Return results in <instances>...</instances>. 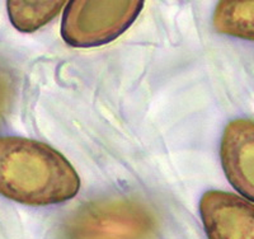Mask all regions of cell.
Returning <instances> with one entry per match:
<instances>
[{
  "label": "cell",
  "mask_w": 254,
  "mask_h": 239,
  "mask_svg": "<svg viewBox=\"0 0 254 239\" xmlns=\"http://www.w3.org/2000/svg\"><path fill=\"white\" fill-rule=\"evenodd\" d=\"M80 178L60 152L37 140L0 136V195L29 206L76 196Z\"/></svg>",
  "instance_id": "6da1fadb"
},
{
  "label": "cell",
  "mask_w": 254,
  "mask_h": 239,
  "mask_svg": "<svg viewBox=\"0 0 254 239\" xmlns=\"http://www.w3.org/2000/svg\"><path fill=\"white\" fill-rule=\"evenodd\" d=\"M158 224L145 205L126 199L84 205L67 219L65 239H154Z\"/></svg>",
  "instance_id": "7a4b0ae2"
},
{
  "label": "cell",
  "mask_w": 254,
  "mask_h": 239,
  "mask_svg": "<svg viewBox=\"0 0 254 239\" xmlns=\"http://www.w3.org/2000/svg\"><path fill=\"white\" fill-rule=\"evenodd\" d=\"M144 1H93L66 3L61 22V36L74 47H94L112 42L130 28L139 17Z\"/></svg>",
  "instance_id": "3957f363"
},
{
  "label": "cell",
  "mask_w": 254,
  "mask_h": 239,
  "mask_svg": "<svg viewBox=\"0 0 254 239\" xmlns=\"http://www.w3.org/2000/svg\"><path fill=\"white\" fill-rule=\"evenodd\" d=\"M199 214L208 239H254V205L234 193L207 191Z\"/></svg>",
  "instance_id": "277c9868"
},
{
  "label": "cell",
  "mask_w": 254,
  "mask_h": 239,
  "mask_svg": "<svg viewBox=\"0 0 254 239\" xmlns=\"http://www.w3.org/2000/svg\"><path fill=\"white\" fill-rule=\"evenodd\" d=\"M220 154L231 186L254 201V122L231 121L222 135Z\"/></svg>",
  "instance_id": "5b68a950"
},
{
  "label": "cell",
  "mask_w": 254,
  "mask_h": 239,
  "mask_svg": "<svg viewBox=\"0 0 254 239\" xmlns=\"http://www.w3.org/2000/svg\"><path fill=\"white\" fill-rule=\"evenodd\" d=\"M212 22L220 33L254 41V1H220Z\"/></svg>",
  "instance_id": "8992f818"
},
{
  "label": "cell",
  "mask_w": 254,
  "mask_h": 239,
  "mask_svg": "<svg viewBox=\"0 0 254 239\" xmlns=\"http://www.w3.org/2000/svg\"><path fill=\"white\" fill-rule=\"evenodd\" d=\"M8 14L13 26L20 32H35L42 26L51 22L66 1H15L6 3Z\"/></svg>",
  "instance_id": "52a82bcc"
},
{
  "label": "cell",
  "mask_w": 254,
  "mask_h": 239,
  "mask_svg": "<svg viewBox=\"0 0 254 239\" xmlns=\"http://www.w3.org/2000/svg\"><path fill=\"white\" fill-rule=\"evenodd\" d=\"M13 97V83L5 73L0 72V120L8 110Z\"/></svg>",
  "instance_id": "ba28073f"
}]
</instances>
